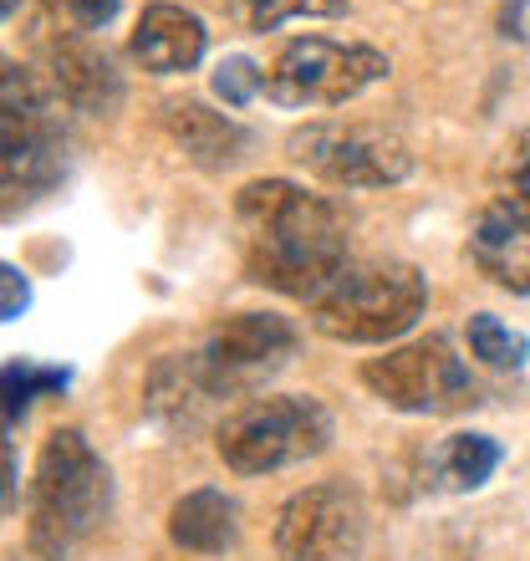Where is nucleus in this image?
<instances>
[{"mask_svg":"<svg viewBox=\"0 0 530 561\" xmlns=\"http://www.w3.org/2000/svg\"><path fill=\"white\" fill-rule=\"evenodd\" d=\"M240 255L251 280L280 296H316L347 271V220L322 194L291 179H255L235 194Z\"/></svg>","mask_w":530,"mask_h":561,"instance_id":"obj_1","label":"nucleus"},{"mask_svg":"<svg viewBox=\"0 0 530 561\" xmlns=\"http://www.w3.org/2000/svg\"><path fill=\"white\" fill-rule=\"evenodd\" d=\"M67 169L57 98L21 61L0 57V215L42 199Z\"/></svg>","mask_w":530,"mask_h":561,"instance_id":"obj_2","label":"nucleus"},{"mask_svg":"<svg viewBox=\"0 0 530 561\" xmlns=\"http://www.w3.org/2000/svg\"><path fill=\"white\" fill-rule=\"evenodd\" d=\"M307 307L311 327L322 337L378 347V342H398L418 327L428 307V280L408 261H362V266L347 261V271Z\"/></svg>","mask_w":530,"mask_h":561,"instance_id":"obj_3","label":"nucleus"},{"mask_svg":"<svg viewBox=\"0 0 530 561\" xmlns=\"http://www.w3.org/2000/svg\"><path fill=\"white\" fill-rule=\"evenodd\" d=\"M113 505V474L103 455L77 428H57L36 455L31 474V541L67 551L72 541L92 536Z\"/></svg>","mask_w":530,"mask_h":561,"instance_id":"obj_4","label":"nucleus"},{"mask_svg":"<svg viewBox=\"0 0 530 561\" xmlns=\"http://www.w3.org/2000/svg\"><path fill=\"white\" fill-rule=\"evenodd\" d=\"M286 153L307 174H316L322 184H337V190H388V184H403L413 174V148L383 123H307L286 138Z\"/></svg>","mask_w":530,"mask_h":561,"instance_id":"obj_5","label":"nucleus"},{"mask_svg":"<svg viewBox=\"0 0 530 561\" xmlns=\"http://www.w3.org/2000/svg\"><path fill=\"white\" fill-rule=\"evenodd\" d=\"M332 444V414L316 399H255L220 428V459L235 474L291 470Z\"/></svg>","mask_w":530,"mask_h":561,"instance_id":"obj_6","label":"nucleus"},{"mask_svg":"<svg viewBox=\"0 0 530 561\" xmlns=\"http://www.w3.org/2000/svg\"><path fill=\"white\" fill-rule=\"evenodd\" d=\"M388 77V57L378 46L326 42V36H301L276 51L265 67V98L276 107H342L378 88Z\"/></svg>","mask_w":530,"mask_h":561,"instance_id":"obj_7","label":"nucleus"},{"mask_svg":"<svg viewBox=\"0 0 530 561\" xmlns=\"http://www.w3.org/2000/svg\"><path fill=\"white\" fill-rule=\"evenodd\" d=\"M362 383H368L388 409L418 414V419H449V414H464V409L480 403V383L470 378L464 357L443 337L403 342L393 353L362 363Z\"/></svg>","mask_w":530,"mask_h":561,"instance_id":"obj_8","label":"nucleus"},{"mask_svg":"<svg viewBox=\"0 0 530 561\" xmlns=\"http://www.w3.org/2000/svg\"><path fill=\"white\" fill-rule=\"evenodd\" d=\"M296 342V327L276 311H235L209 332L199 353H189V368L205 399H240L291 363Z\"/></svg>","mask_w":530,"mask_h":561,"instance_id":"obj_9","label":"nucleus"},{"mask_svg":"<svg viewBox=\"0 0 530 561\" xmlns=\"http://www.w3.org/2000/svg\"><path fill=\"white\" fill-rule=\"evenodd\" d=\"M368 511L347 485H307L280 505L276 557L280 561H362Z\"/></svg>","mask_w":530,"mask_h":561,"instance_id":"obj_10","label":"nucleus"},{"mask_svg":"<svg viewBox=\"0 0 530 561\" xmlns=\"http://www.w3.org/2000/svg\"><path fill=\"white\" fill-rule=\"evenodd\" d=\"M209 46V31L205 21L174 0H159L138 15V31H132V57L143 61L148 72L159 77H178V72H194L199 57Z\"/></svg>","mask_w":530,"mask_h":561,"instance_id":"obj_11","label":"nucleus"},{"mask_svg":"<svg viewBox=\"0 0 530 561\" xmlns=\"http://www.w3.org/2000/svg\"><path fill=\"white\" fill-rule=\"evenodd\" d=\"M474 271L510 296H530V220L489 205L470 230Z\"/></svg>","mask_w":530,"mask_h":561,"instance_id":"obj_12","label":"nucleus"},{"mask_svg":"<svg viewBox=\"0 0 530 561\" xmlns=\"http://www.w3.org/2000/svg\"><path fill=\"white\" fill-rule=\"evenodd\" d=\"M46 67H51V82H57L61 103L82 107V113H107V107H118L123 82H118V72H113V61H107L97 46L61 36V42H51V51H46Z\"/></svg>","mask_w":530,"mask_h":561,"instance_id":"obj_13","label":"nucleus"},{"mask_svg":"<svg viewBox=\"0 0 530 561\" xmlns=\"http://www.w3.org/2000/svg\"><path fill=\"white\" fill-rule=\"evenodd\" d=\"M235 536H240V505L215 485L189 490L169 511V541L194 551V557H220V551L235 547Z\"/></svg>","mask_w":530,"mask_h":561,"instance_id":"obj_14","label":"nucleus"},{"mask_svg":"<svg viewBox=\"0 0 530 561\" xmlns=\"http://www.w3.org/2000/svg\"><path fill=\"white\" fill-rule=\"evenodd\" d=\"M163 128L189 153V163L209 169V174H215V169H230V163L245 153V128L205 103H169L163 107Z\"/></svg>","mask_w":530,"mask_h":561,"instance_id":"obj_15","label":"nucleus"},{"mask_svg":"<svg viewBox=\"0 0 530 561\" xmlns=\"http://www.w3.org/2000/svg\"><path fill=\"white\" fill-rule=\"evenodd\" d=\"M505 449L489 434H449V439L428 455L424 474L434 490H454V495H464V490H480L489 480V474L500 470Z\"/></svg>","mask_w":530,"mask_h":561,"instance_id":"obj_16","label":"nucleus"},{"mask_svg":"<svg viewBox=\"0 0 530 561\" xmlns=\"http://www.w3.org/2000/svg\"><path fill=\"white\" fill-rule=\"evenodd\" d=\"M72 383V373L67 368H46V363H0V419H21L36 399L46 393H61V388Z\"/></svg>","mask_w":530,"mask_h":561,"instance_id":"obj_17","label":"nucleus"},{"mask_svg":"<svg viewBox=\"0 0 530 561\" xmlns=\"http://www.w3.org/2000/svg\"><path fill=\"white\" fill-rule=\"evenodd\" d=\"M470 353L485 363V368H526L530 357V337L526 332H516V327H505L500 317H489V311H480V317H470Z\"/></svg>","mask_w":530,"mask_h":561,"instance_id":"obj_18","label":"nucleus"},{"mask_svg":"<svg viewBox=\"0 0 530 561\" xmlns=\"http://www.w3.org/2000/svg\"><path fill=\"white\" fill-rule=\"evenodd\" d=\"M495 205L530 220V128H520L495 163Z\"/></svg>","mask_w":530,"mask_h":561,"instance_id":"obj_19","label":"nucleus"},{"mask_svg":"<svg viewBox=\"0 0 530 561\" xmlns=\"http://www.w3.org/2000/svg\"><path fill=\"white\" fill-rule=\"evenodd\" d=\"M240 15L251 31H276L286 21H307V15H347V0H240Z\"/></svg>","mask_w":530,"mask_h":561,"instance_id":"obj_20","label":"nucleus"},{"mask_svg":"<svg viewBox=\"0 0 530 561\" xmlns=\"http://www.w3.org/2000/svg\"><path fill=\"white\" fill-rule=\"evenodd\" d=\"M215 92H220L230 107H245L255 103L265 92V67H255L251 57H230L220 61V72H215Z\"/></svg>","mask_w":530,"mask_h":561,"instance_id":"obj_21","label":"nucleus"},{"mask_svg":"<svg viewBox=\"0 0 530 561\" xmlns=\"http://www.w3.org/2000/svg\"><path fill=\"white\" fill-rule=\"evenodd\" d=\"M26 307H31V280L0 261V322H15Z\"/></svg>","mask_w":530,"mask_h":561,"instance_id":"obj_22","label":"nucleus"},{"mask_svg":"<svg viewBox=\"0 0 530 561\" xmlns=\"http://www.w3.org/2000/svg\"><path fill=\"white\" fill-rule=\"evenodd\" d=\"M72 5V21L77 26H88V31H103L113 15H118L123 0H67Z\"/></svg>","mask_w":530,"mask_h":561,"instance_id":"obj_23","label":"nucleus"},{"mask_svg":"<svg viewBox=\"0 0 530 561\" xmlns=\"http://www.w3.org/2000/svg\"><path fill=\"white\" fill-rule=\"evenodd\" d=\"M11 505H15V459H11V444L0 439V520H5Z\"/></svg>","mask_w":530,"mask_h":561,"instance_id":"obj_24","label":"nucleus"},{"mask_svg":"<svg viewBox=\"0 0 530 561\" xmlns=\"http://www.w3.org/2000/svg\"><path fill=\"white\" fill-rule=\"evenodd\" d=\"M5 561H67V551L46 547V541H31V536H26V547H15Z\"/></svg>","mask_w":530,"mask_h":561,"instance_id":"obj_25","label":"nucleus"},{"mask_svg":"<svg viewBox=\"0 0 530 561\" xmlns=\"http://www.w3.org/2000/svg\"><path fill=\"white\" fill-rule=\"evenodd\" d=\"M505 36H530V0H510L505 5Z\"/></svg>","mask_w":530,"mask_h":561,"instance_id":"obj_26","label":"nucleus"},{"mask_svg":"<svg viewBox=\"0 0 530 561\" xmlns=\"http://www.w3.org/2000/svg\"><path fill=\"white\" fill-rule=\"evenodd\" d=\"M15 11H21V0H0V21H11Z\"/></svg>","mask_w":530,"mask_h":561,"instance_id":"obj_27","label":"nucleus"}]
</instances>
